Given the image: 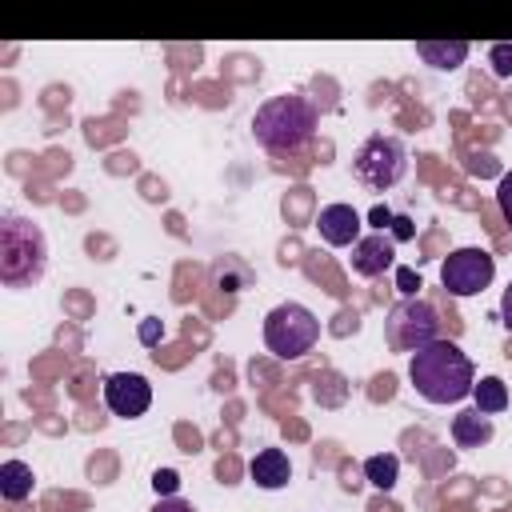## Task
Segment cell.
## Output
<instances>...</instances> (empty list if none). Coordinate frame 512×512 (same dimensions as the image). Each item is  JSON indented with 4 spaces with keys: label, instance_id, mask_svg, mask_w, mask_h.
Returning <instances> with one entry per match:
<instances>
[{
    "label": "cell",
    "instance_id": "cell-25",
    "mask_svg": "<svg viewBox=\"0 0 512 512\" xmlns=\"http://www.w3.org/2000/svg\"><path fill=\"white\" fill-rule=\"evenodd\" d=\"M160 332H164V328H160V320H144V324H140V340H144V344H156V340H160Z\"/></svg>",
    "mask_w": 512,
    "mask_h": 512
},
{
    "label": "cell",
    "instance_id": "cell-3",
    "mask_svg": "<svg viewBox=\"0 0 512 512\" xmlns=\"http://www.w3.org/2000/svg\"><path fill=\"white\" fill-rule=\"evenodd\" d=\"M48 240L36 220L8 212L0 220V280L8 288H32L44 276Z\"/></svg>",
    "mask_w": 512,
    "mask_h": 512
},
{
    "label": "cell",
    "instance_id": "cell-20",
    "mask_svg": "<svg viewBox=\"0 0 512 512\" xmlns=\"http://www.w3.org/2000/svg\"><path fill=\"white\" fill-rule=\"evenodd\" d=\"M496 204H500L504 224L512 228V172H504V176H500V184H496Z\"/></svg>",
    "mask_w": 512,
    "mask_h": 512
},
{
    "label": "cell",
    "instance_id": "cell-9",
    "mask_svg": "<svg viewBox=\"0 0 512 512\" xmlns=\"http://www.w3.org/2000/svg\"><path fill=\"white\" fill-rule=\"evenodd\" d=\"M352 272L356 276H380V272H388L392 264H396V240L392 236H384V232H368V236H360L356 244H352Z\"/></svg>",
    "mask_w": 512,
    "mask_h": 512
},
{
    "label": "cell",
    "instance_id": "cell-21",
    "mask_svg": "<svg viewBox=\"0 0 512 512\" xmlns=\"http://www.w3.org/2000/svg\"><path fill=\"white\" fill-rule=\"evenodd\" d=\"M396 288L408 296V300H416V288H420V276L412 272V268H396Z\"/></svg>",
    "mask_w": 512,
    "mask_h": 512
},
{
    "label": "cell",
    "instance_id": "cell-7",
    "mask_svg": "<svg viewBox=\"0 0 512 512\" xmlns=\"http://www.w3.org/2000/svg\"><path fill=\"white\" fill-rule=\"evenodd\" d=\"M492 276H496V260L484 248H456L440 264V284L452 296H476L492 284Z\"/></svg>",
    "mask_w": 512,
    "mask_h": 512
},
{
    "label": "cell",
    "instance_id": "cell-4",
    "mask_svg": "<svg viewBox=\"0 0 512 512\" xmlns=\"http://www.w3.org/2000/svg\"><path fill=\"white\" fill-rule=\"evenodd\" d=\"M316 340H320V320L296 300L276 304L264 316V344L276 360H300L304 352L316 348Z\"/></svg>",
    "mask_w": 512,
    "mask_h": 512
},
{
    "label": "cell",
    "instance_id": "cell-13",
    "mask_svg": "<svg viewBox=\"0 0 512 512\" xmlns=\"http://www.w3.org/2000/svg\"><path fill=\"white\" fill-rule=\"evenodd\" d=\"M416 56L432 68H460L468 56V40H420Z\"/></svg>",
    "mask_w": 512,
    "mask_h": 512
},
{
    "label": "cell",
    "instance_id": "cell-11",
    "mask_svg": "<svg viewBox=\"0 0 512 512\" xmlns=\"http://www.w3.org/2000/svg\"><path fill=\"white\" fill-rule=\"evenodd\" d=\"M248 476H252L256 488L276 492V488H284V484L292 480V460H288L284 448H264V452H256V460L248 464Z\"/></svg>",
    "mask_w": 512,
    "mask_h": 512
},
{
    "label": "cell",
    "instance_id": "cell-16",
    "mask_svg": "<svg viewBox=\"0 0 512 512\" xmlns=\"http://www.w3.org/2000/svg\"><path fill=\"white\" fill-rule=\"evenodd\" d=\"M364 476H368L372 488L388 492V488H396V480H400V460H396L392 452H376V456L364 460Z\"/></svg>",
    "mask_w": 512,
    "mask_h": 512
},
{
    "label": "cell",
    "instance_id": "cell-8",
    "mask_svg": "<svg viewBox=\"0 0 512 512\" xmlns=\"http://www.w3.org/2000/svg\"><path fill=\"white\" fill-rule=\"evenodd\" d=\"M104 404L112 416H144L148 404H152V384L140 376V372H112L104 376Z\"/></svg>",
    "mask_w": 512,
    "mask_h": 512
},
{
    "label": "cell",
    "instance_id": "cell-15",
    "mask_svg": "<svg viewBox=\"0 0 512 512\" xmlns=\"http://www.w3.org/2000/svg\"><path fill=\"white\" fill-rule=\"evenodd\" d=\"M472 408L484 412V416L504 412V408H508V388H504V380H500V376L476 380V384H472Z\"/></svg>",
    "mask_w": 512,
    "mask_h": 512
},
{
    "label": "cell",
    "instance_id": "cell-18",
    "mask_svg": "<svg viewBox=\"0 0 512 512\" xmlns=\"http://www.w3.org/2000/svg\"><path fill=\"white\" fill-rule=\"evenodd\" d=\"M488 64H492L496 76H512V44H508V40L492 44V48H488Z\"/></svg>",
    "mask_w": 512,
    "mask_h": 512
},
{
    "label": "cell",
    "instance_id": "cell-6",
    "mask_svg": "<svg viewBox=\"0 0 512 512\" xmlns=\"http://www.w3.org/2000/svg\"><path fill=\"white\" fill-rule=\"evenodd\" d=\"M436 324H440V320H436V308H432L428 300H404V304L392 308L384 336H388V344H392L396 352H420L424 344L440 340V336H436Z\"/></svg>",
    "mask_w": 512,
    "mask_h": 512
},
{
    "label": "cell",
    "instance_id": "cell-22",
    "mask_svg": "<svg viewBox=\"0 0 512 512\" xmlns=\"http://www.w3.org/2000/svg\"><path fill=\"white\" fill-rule=\"evenodd\" d=\"M388 236H392L396 244H404V240H412V236H416V224H412L408 216H396V220H392V228H388Z\"/></svg>",
    "mask_w": 512,
    "mask_h": 512
},
{
    "label": "cell",
    "instance_id": "cell-24",
    "mask_svg": "<svg viewBox=\"0 0 512 512\" xmlns=\"http://www.w3.org/2000/svg\"><path fill=\"white\" fill-rule=\"evenodd\" d=\"M368 220H372V228H376V232H384V228H392V220H396V216H392L384 204H376V208L368 212Z\"/></svg>",
    "mask_w": 512,
    "mask_h": 512
},
{
    "label": "cell",
    "instance_id": "cell-12",
    "mask_svg": "<svg viewBox=\"0 0 512 512\" xmlns=\"http://www.w3.org/2000/svg\"><path fill=\"white\" fill-rule=\"evenodd\" d=\"M492 436H496V428H492V420H488L484 412L464 408V412L452 416V440H456V448H480V444H488Z\"/></svg>",
    "mask_w": 512,
    "mask_h": 512
},
{
    "label": "cell",
    "instance_id": "cell-14",
    "mask_svg": "<svg viewBox=\"0 0 512 512\" xmlns=\"http://www.w3.org/2000/svg\"><path fill=\"white\" fill-rule=\"evenodd\" d=\"M32 468L24 464V460H4L0 464V496L8 500V504H20V500H28L32 496Z\"/></svg>",
    "mask_w": 512,
    "mask_h": 512
},
{
    "label": "cell",
    "instance_id": "cell-2",
    "mask_svg": "<svg viewBox=\"0 0 512 512\" xmlns=\"http://www.w3.org/2000/svg\"><path fill=\"white\" fill-rule=\"evenodd\" d=\"M252 136H256L260 148H268L276 156L300 152L316 136V108H312V100H304L300 92H284V96L264 100L256 108V116H252Z\"/></svg>",
    "mask_w": 512,
    "mask_h": 512
},
{
    "label": "cell",
    "instance_id": "cell-5",
    "mask_svg": "<svg viewBox=\"0 0 512 512\" xmlns=\"http://www.w3.org/2000/svg\"><path fill=\"white\" fill-rule=\"evenodd\" d=\"M408 172V148L396 136H368L352 156V176L368 192H388Z\"/></svg>",
    "mask_w": 512,
    "mask_h": 512
},
{
    "label": "cell",
    "instance_id": "cell-17",
    "mask_svg": "<svg viewBox=\"0 0 512 512\" xmlns=\"http://www.w3.org/2000/svg\"><path fill=\"white\" fill-rule=\"evenodd\" d=\"M212 276H216V284H220L224 292H240V288L252 284V268H248L240 256H224V260H216Z\"/></svg>",
    "mask_w": 512,
    "mask_h": 512
},
{
    "label": "cell",
    "instance_id": "cell-19",
    "mask_svg": "<svg viewBox=\"0 0 512 512\" xmlns=\"http://www.w3.org/2000/svg\"><path fill=\"white\" fill-rule=\"evenodd\" d=\"M152 488H156V496H176L180 492V476L172 468H156L152 472Z\"/></svg>",
    "mask_w": 512,
    "mask_h": 512
},
{
    "label": "cell",
    "instance_id": "cell-1",
    "mask_svg": "<svg viewBox=\"0 0 512 512\" xmlns=\"http://www.w3.org/2000/svg\"><path fill=\"white\" fill-rule=\"evenodd\" d=\"M408 376L428 404H456V400L472 396V384H476L472 360L452 340H432L420 352H412Z\"/></svg>",
    "mask_w": 512,
    "mask_h": 512
},
{
    "label": "cell",
    "instance_id": "cell-10",
    "mask_svg": "<svg viewBox=\"0 0 512 512\" xmlns=\"http://www.w3.org/2000/svg\"><path fill=\"white\" fill-rule=\"evenodd\" d=\"M316 228L324 236V244L332 248H352L360 240V212L352 204H324L320 216H316Z\"/></svg>",
    "mask_w": 512,
    "mask_h": 512
},
{
    "label": "cell",
    "instance_id": "cell-23",
    "mask_svg": "<svg viewBox=\"0 0 512 512\" xmlns=\"http://www.w3.org/2000/svg\"><path fill=\"white\" fill-rule=\"evenodd\" d=\"M152 512H196V508H192L188 500H180V496H160Z\"/></svg>",
    "mask_w": 512,
    "mask_h": 512
},
{
    "label": "cell",
    "instance_id": "cell-26",
    "mask_svg": "<svg viewBox=\"0 0 512 512\" xmlns=\"http://www.w3.org/2000/svg\"><path fill=\"white\" fill-rule=\"evenodd\" d=\"M500 320H504V328L512 332V284H508L504 296H500Z\"/></svg>",
    "mask_w": 512,
    "mask_h": 512
}]
</instances>
